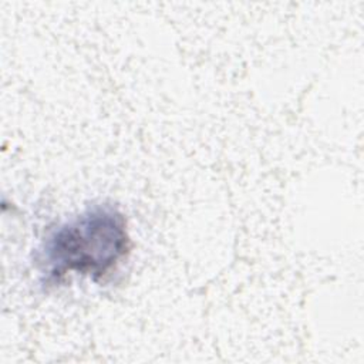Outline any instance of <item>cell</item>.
I'll use <instances>...</instances> for the list:
<instances>
[{"mask_svg": "<svg viewBox=\"0 0 364 364\" xmlns=\"http://www.w3.org/2000/svg\"><path fill=\"white\" fill-rule=\"evenodd\" d=\"M131 237L124 213L100 203L51 228L34 253L43 286H57L68 274L105 280L125 262Z\"/></svg>", "mask_w": 364, "mask_h": 364, "instance_id": "6da1fadb", "label": "cell"}]
</instances>
